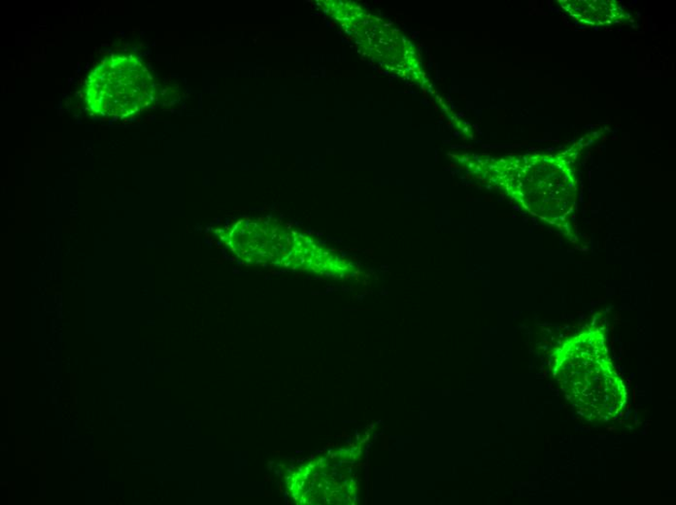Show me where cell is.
<instances>
[{
    "mask_svg": "<svg viewBox=\"0 0 676 505\" xmlns=\"http://www.w3.org/2000/svg\"><path fill=\"white\" fill-rule=\"evenodd\" d=\"M84 96L97 116L128 118L150 106L154 84L147 67L134 55L112 54L92 70Z\"/></svg>",
    "mask_w": 676,
    "mask_h": 505,
    "instance_id": "1",
    "label": "cell"
},
{
    "mask_svg": "<svg viewBox=\"0 0 676 505\" xmlns=\"http://www.w3.org/2000/svg\"><path fill=\"white\" fill-rule=\"evenodd\" d=\"M577 414L582 415V416L584 415L583 412H582V411L577 412Z\"/></svg>",
    "mask_w": 676,
    "mask_h": 505,
    "instance_id": "2",
    "label": "cell"
}]
</instances>
